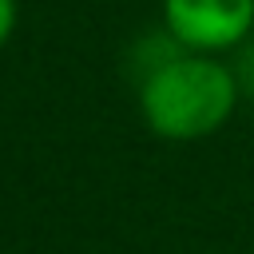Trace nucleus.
<instances>
[{
    "label": "nucleus",
    "instance_id": "obj_1",
    "mask_svg": "<svg viewBox=\"0 0 254 254\" xmlns=\"http://www.w3.org/2000/svg\"><path fill=\"white\" fill-rule=\"evenodd\" d=\"M238 75L222 56L171 48L143 71L139 111L143 123L167 143H198L230 123L238 111Z\"/></svg>",
    "mask_w": 254,
    "mask_h": 254
},
{
    "label": "nucleus",
    "instance_id": "obj_2",
    "mask_svg": "<svg viewBox=\"0 0 254 254\" xmlns=\"http://www.w3.org/2000/svg\"><path fill=\"white\" fill-rule=\"evenodd\" d=\"M163 28L190 52L222 56L254 32V0H163Z\"/></svg>",
    "mask_w": 254,
    "mask_h": 254
},
{
    "label": "nucleus",
    "instance_id": "obj_3",
    "mask_svg": "<svg viewBox=\"0 0 254 254\" xmlns=\"http://www.w3.org/2000/svg\"><path fill=\"white\" fill-rule=\"evenodd\" d=\"M12 28H16V0H0V48L8 44Z\"/></svg>",
    "mask_w": 254,
    "mask_h": 254
}]
</instances>
